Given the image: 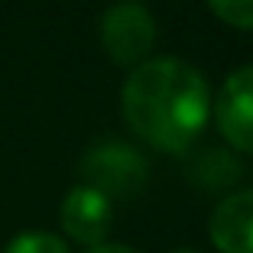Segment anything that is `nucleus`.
<instances>
[{
    "label": "nucleus",
    "mask_w": 253,
    "mask_h": 253,
    "mask_svg": "<svg viewBox=\"0 0 253 253\" xmlns=\"http://www.w3.org/2000/svg\"><path fill=\"white\" fill-rule=\"evenodd\" d=\"M3 253H68V244L49 231H26L16 234Z\"/></svg>",
    "instance_id": "7"
},
{
    "label": "nucleus",
    "mask_w": 253,
    "mask_h": 253,
    "mask_svg": "<svg viewBox=\"0 0 253 253\" xmlns=\"http://www.w3.org/2000/svg\"><path fill=\"white\" fill-rule=\"evenodd\" d=\"M211 13L237 30H253V0H208Z\"/></svg>",
    "instance_id": "8"
},
{
    "label": "nucleus",
    "mask_w": 253,
    "mask_h": 253,
    "mask_svg": "<svg viewBox=\"0 0 253 253\" xmlns=\"http://www.w3.org/2000/svg\"><path fill=\"white\" fill-rule=\"evenodd\" d=\"M84 185L104 192L107 198H130L146 185V159L126 143H97L82 159Z\"/></svg>",
    "instance_id": "2"
},
{
    "label": "nucleus",
    "mask_w": 253,
    "mask_h": 253,
    "mask_svg": "<svg viewBox=\"0 0 253 253\" xmlns=\"http://www.w3.org/2000/svg\"><path fill=\"white\" fill-rule=\"evenodd\" d=\"M59 217H62V227H65L68 237L84 244L91 250V247H101L107 240V234H111L114 201L107 198L104 192H97V188H91V185L82 182V185H75L72 192L65 195Z\"/></svg>",
    "instance_id": "4"
},
{
    "label": "nucleus",
    "mask_w": 253,
    "mask_h": 253,
    "mask_svg": "<svg viewBox=\"0 0 253 253\" xmlns=\"http://www.w3.org/2000/svg\"><path fill=\"white\" fill-rule=\"evenodd\" d=\"M120 101L126 126L163 153L192 146L211 111L205 75L182 59H146L136 65Z\"/></svg>",
    "instance_id": "1"
},
{
    "label": "nucleus",
    "mask_w": 253,
    "mask_h": 253,
    "mask_svg": "<svg viewBox=\"0 0 253 253\" xmlns=\"http://www.w3.org/2000/svg\"><path fill=\"white\" fill-rule=\"evenodd\" d=\"M211 244L221 253H253V192H234L211 214Z\"/></svg>",
    "instance_id": "6"
},
{
    "label": "nucleus",
    "mask_w": 253,
    "mask_h": 253,
    "mask_svg": "<svg viewBox=\"0 0 253 253\" xmlns=\"http://www.w3.org/2000/svg\"><path fill=\"white\" fill-rule=\"evenodd\" d=\"M175 253H198V250H188V247H182V250H175Z\"/></svg>",
    "instance_id": "10"
},
{
    "label": "nucleus",
    "mask_w": 253,
    "mask_h": 253,
    "mask_svg": "<svg viewBox=\"0 0 253 253\" xmlns=\"http://www.w3.org/2000/svg\"><path fill=\"white\" fill-rule=\"evenodd\" d=\"M214 117L221 136L234 149L253 153V65L227 75L217 94Z\"/></svg>",
    "instance_id": "5"
},
{
    "label": "nucleus",
    "mask_w": 253,
    "mask_h": 253,
    "mask_svg": "<svg viewBox=\"0 0 253 253\" xmlns=\"http://www.w3.org/2000/svg\"><path fill=\"white\" fill-rule=\"evenodd\" d=\"M88 253H136L133 247H124V244H101V247H91Z\"/></svg>",
    "instance_id": "9"
},
{
    "label": "nucleus",
    "mask_w": 253,
    "mask_h": 253,
    "mask_svg": "<svg viewBox=\"0 0 253 253\" xmlns=\"http://www.w3.org/2000/svg\"><path fill=\"white\" fill-rule=\"evenodd\" d=\"M101 45L117 65H143L156 45V23L140 3H114L101 16Z\"/></svg>",
    "instance_id": "3"
}]
</instances>
